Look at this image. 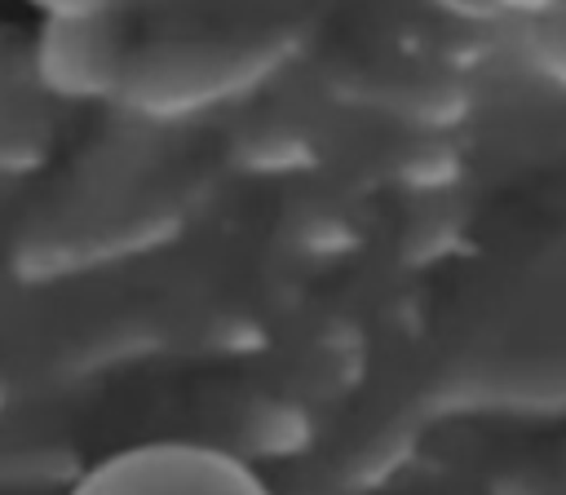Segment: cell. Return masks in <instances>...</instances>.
Listing matches in <instances>:
<instances>
[{"label": "cell", "mask_w": 566, "mask_h": 495, "mask_svg": "<svg viewBox=\"0 0 566 495\" xmlns=\"http://www.w3.org/2000/svg\"><path fill=\"white\" fill-rule=\"evenodd\" d=\"M84 495H256V486L208 455L172 451L111 464Z\"/></svg>", "instance_id": "1"}]
</instances>
